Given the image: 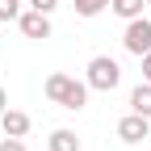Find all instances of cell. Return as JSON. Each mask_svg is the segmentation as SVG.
<instances>
[{
    "label": "cell",
    "instance_id": "cell-2",
    "mask_svg": "<svg viewBox=\"0 0 151 151\" xmlns=\"http://www.w3.org/2000/svg\"><path fill=\"white\" fill-rule=\"evenodd\" d=\"M84 84H88L92 92H113V88L122 84V67H118V59H109V55H92L88 67H84Z\"/></svg>",
    "mask_w": 151,
    "mask_h": 151
},
{
    "label": "cell",
    "instance_id": "cell-5",
    "mask_svg": "<svg viewBox=\"0 0 151 151\" xmlns=\"http://www.w3.org/2000/svg\"><path fill=\"white\" fill-rule=\"evenodd\" d=\"M147 134H151V118H143V113H134V109L118 122V139L122 143H143Z\"/></svg>",
    "mask_w": 151,
    "mask_h": 151
},
{
    "label": "cell",
    "instance_id": "cell-3",
    "mask_svg": "<svg viewBox=\"0 0 151 151\" xmlns=\"http://www.w3.org/2000/svg\"><path fill=\"white\" fill-rule=\"evenodd\" d=\"M122 46H126L130 55H139V59L151 50V21H147V17H130V21H126V29H122Z\"/></svg>",
    "mask_w": 151,
    "mask_h": 151
},
{
    "label": "cell",
    "instance_id": "cell-11",
    "mask_svg": "<svg viewBox=\"0 0 151 151\" xmlns=\"http://www.w3.org/2000/svg\"><path fill=\"white\" fill-rule=\"evenodd\" d=\"M21 17V0H0V21H17Z\"/></svg>",
    "mask_w": 151,
    "mask_h": 151
},
{
    "label": "cell",
    "instance_id": "cell-1",
    "mask_svg": "<svg viewBox=\"0 0 151 151\" xmlns=\"http://www.w3.org/2000/svg\"><path fill=\"white\" fill-rule=\"evenodd\" d=\"M42 92H46V101H50V105L80 113V109L88 105V92H92V88H88L84 80H76V76H63V71H55V76H46Z\"/></svg>",
    "mask_w": 151,
    "mask_h": 151
},
{
    "label": "cell",
    "instance_id": "cell-8",
    "mask_svg": "<svg viewBox=\"0 0 151 151\" xmlns=\"http://www.w3.org/2000/svg\"><path fill=\"white\" fill-rule=\"evenodd\" d=\"M50 151H80V139H76V130H67V126L50 130Z\"/></svg>",
    "mask_w": 151,
    "mask_h": 151
},
{
    "label": "cell",
    "instance_id": "cell-4",
    "mask_svg": "<svg viewBox=\"0 0 151 151\" xmlns=\"http://www.w3.org/2000/svg\"><path fill=\"white\" fill-rule=\"evenodd\" d=\"M17 25H21V34H25V38L42 42V38H50V13H38V9H21Z\"/></svg>",
    "mask_w": 151,
    "mask_h": 151
},
{
    "label": "cell",
    "instance_id": "cell-10",
    "mask_svg": "<svg viewBox=\"0 0 151 151\" xmlns=\"http://www.w3.org/2000/svg\"><path fill=\"white\" fill-rule=\"evenodd\" d=\"M105 9H109V0H76V13H80V17H97Z\"/></svg>",
    "mask_w": 151,
    "mask_h": 151
},
{
    "label": "cell",
    "instance_id": "cell-15",
    "mask_svg": "<svg viewBox=\"0 0 151 151\" xmlns=\"http://www.w3.org/2000/svg\"><path fill=\"white\" fill-rule=\"evenodd\" d=\"M4 109H9V92L0 88V113H4Z\"/></svg>",
    "mask_w": 151,
    "mask_h": 151
},
{
    "label": "cell",
    "instance_id": "cell-16",
    "mask_svg": "<svg viewBox=\"0 0 151 151\" xmlns=\"http://www.w3.org/2000/svg\"><path fill=\"white\" fill-rule=\"evenodd\" d=\"M143 4H151V0H143Z\"/></svg>",
    "mask_w": 151,
    "mask_h": 151
},
{
    "label": "cell",
    "instance_id": "cell-6",
    "mask_svg": "<svg viewBox=\"0 0 151 151\" xmlns=\"http://www.w3.org/2000/svg\"><path fill=\"white\" fill-rule=\"evenodd\" d=\"M29 113H21V109H4L0 113V130H4V134H13V139H25L29 134Z\"/></svg>",
    "mask_w": 151,
    "mask_h": 151
},
{
    "label": "cell",
    "instance_id": "cell-7",
    "mask_svg": "<svg viewBox=\"0 0 151 151\" xmlns=\"http://www.w3.org/2000/svg\"><path fill=\"white\" fill-rule=\"evenodd\" d=\"M130 109L143 113V118H151V84H147V80L130 88Z\"/></svg>",
    "mask_w": 151,
    "mask_h": 151
},
{
    "label": "cell",
    "instance_id": "cell-12",
    "mask_svg": "<svg viewBox=\"0 0 151 151\" xmlns=\"http://www.w3.org/2000/svg\"><path fill=\"white\" fill-rule=\"evenodd\" d=\"M0 151H25V143L13 139V134H4V139H0Z\"/></svg>",
    "mask_w": 151,
    "mask_h": 151
},
{
    "label": "cell",
    "instance_id": "cell-14",
    "mask_svg": "<svg viewBox=\"0 0 151 151\" xmlns=\"http://www.w3.org/2000/svg\"><path fill=\"white\" fill-rule=\"evenodd\" d=\"M143 80H147V84H151V50H147V55H143Z\"/></svg>",
    "mask_w": 151,
    "mask_h": 151
},
{
    "label": "cell",
    "instance_id": "cell-9",
    "mask_svg": "<svg viewBox=\"0 0 151 151\" xmlns=\"http://www.w3.org/2000/svg\"><path fill=\"white\" fill-rule=\"evenodd\" d=\"M109 9L122 17V21H130V17H143V0H109Z\"/></svg>",
    "mask_w": 151,
    "mask_h": 151
},
{
    "label": "cell",
    "instance_id": "cell-13",
    "mask_svg": "<svg viewBox=\"0 0 151 151\" xmlns=\"http://www.w3.org/2000/svg\"><path fill=\"white\" fill-rule=\"evenodd\" d=\"M29 9H38V13H55V9H59V0H29Z\"/></svg>",
    "mask_w": 151,
    "mask_h": 151
}]
</instances>
